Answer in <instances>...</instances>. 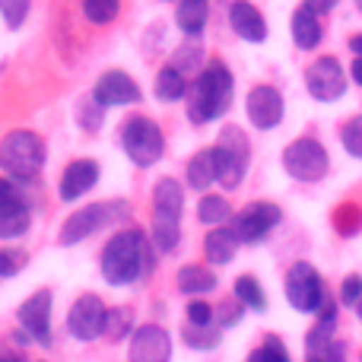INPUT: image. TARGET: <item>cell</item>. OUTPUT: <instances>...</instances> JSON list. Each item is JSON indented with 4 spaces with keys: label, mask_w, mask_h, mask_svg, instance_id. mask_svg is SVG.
Wrapping results in <instances>:
<instances>
[{
    "label": "cell",
    "mask_w": 362,
    "mask_h": 362,
    "mask_svg": "<svg viewBox=\"0 0 362 362\" xmlns=\"http://www.w3.org/2000/svg\"><path fill=\"white\" fill-rule=\"evenodd\" d=\"M150 238L144 229H121L118 235L108 238V245L102 248V280L108 286H131L137 283L144 274L153 270V257H150Z\"/></svg>",
    "instance_id": "6da1fadb"
},
{
    "label": "cell",
    "mask_w": 362,
    "mask_h": 362,
    "mask_svg": "<svg viewBox=\"0 0 362 362\" xmlns=\"http://www.w3.org/2000/svg\"><path fill=\"white\" fill-rule=\"evenodd\" d=\"M232 89H235L232 70L223 61L206 64L187 89V118H191V124L200 127L223 118L232 105Z\"/></svg>",
    "instance_id": "7a4b0ae2"
},
{
    "label": "cell",
    "mask_w": 362,
    "mask_h": 362,
    "mask_svg": "<svg viewBox=\"0 0 362 362\" xmlns=\"http://www.w3.org/2000/svg\"><path fill=\"white\" fill-rule=\"evenodd\" d=\"M45 165V140L35 131H10L0 140V169L10 178L32 181Z\"/></svg>",
    "instance_id": "3957f363"
},
{
    "label": "cell",
    "mask_w": 362,
    "mask_h": 362,
    "mask_svg": "<svg viewBox=\"0 0 362 362\" xmlns=\"http://www.w3.org/2000/svg\"><path fill=\"white\" fill-rule=\"evenodd\" d=\"M121 146H124V156L131 159L134 165L150 169V165H156L165 153L163 127H159L153 118L137 115V118H131L124 124V131H121Z\"/></svg>",
    "instance_id": "277c9868"
},
{
    "label": "cell",
    "mask_w": 362,
    "mask_h": 362,
    "mask_svg": "<svg viewBox=\"0 0 362 362\" xmlns=\"http://www.w3.org/2000/svg\"><path fill=\"white\" fill-rule=\"evenodd\" d=\"M213 156H216V181L226 187V191H235L242 185L245 172H248L251 163V150L248 140L238 127H223L219 131V144L213 146Z\"/></svg>",
    "instance_id": "5b68a950"
},
{
    "label": "cell",
    "mask_w": 362,
    "mask_h": 362,
    "mask_svg": "<svg viewBox=\"0 0 362 362\" xmlns=\"http://www.w3.org/2000/svg\"><path fill=\"white\" fill-rule=\"evenodd\" d=\"M124 213H127V206L121 204V200H112V204H89V206H83V210L70 213V216L64 219L57 242L76 245V242H83V238L95 235L99 229H105V226L118 223Z\"/></svg>",
    "instance_id": "8992f818"
},
{
    "label": "cell",
    "mask_w": 362,
    "mask_h": 362,
    "mask_svg": "<svg viewBox=\"0 0 362 362\" xmlns=\"http://www.w3.org/2000/svg\"><path fill=\"white\" fill-rule=\"evenodd\" d=\"M286 299L302 315H318L321 305L327 302L325 280H321V274L308 261H296L286 270Z\"/></svg>",
    "instance_id": "52a82bcc"
},
{
    "label": "cell",
    "mask_w": 362,
    "mask_h": 362,
    "mask_svg": "<svg viewBox=\"0 0 362 362\" xmlns=\"http://www.w3.org/2000/svg\"><path fill=\"white\" fill-rule=\"evenodd\" d=\"M327 150L315 137H299L283 150V169L296 181H321L327 175Z\"/></svg>",
    "instance_id": "ba28073f"
},
{
    "label": "cell",
    "mask_w": 362,
    "mask_h": 362,
    "mask_svg": "<svg viewBox=\"0 0 362 362\" xmlns=\"http://www.w3.org/2000/svg\"><path fill=\"white\" fill-rule=\"evenodd\" d=\"M108 305L95 293H83L67 312V334L80 344H89L95 337H105Z\"/></svg>",
    "instance_id": "9c48e42d"
},
{
    "label": "cell",
    "mask_w": 362,
    "mask_h": 362,
    "mask_svg": "<svg viewBox=\"0 0 362 362\" xmlns=\"http://www.w3.org/2000/svg\"><path fill=\"white\" fill-rule=\"evenodd\" d=\"M280 219H283V213L276 204H270V200H255V204H248L245 210H238L235 216H232V229L242 238V245H255V242H264V238L280 226Z\"/></svg>",
    "instance_id": "30bf717a"
},
{
    "label": "cell",
    "mask_w": 362,
    "mask_h": 362,
    "mask_svg": "<svg viewBox=\"0 0 362 362\" xmlns=\"http://www.w3.org/2000/svg\"><path fill=\"white\" fill-rule=\"evenodd\" d=\"M305 86L318 102H334L346 93V74L337 57L325 54L305 70Z\"/></svg>",
    "instance_id": "8fae6325"
},
{
    "label": "cell",
    "mask_w": 362,
    "mask_h": 362,
    "mask_svg": "<svg viewBox=\"0 0 362 362\" xmlns=\"http://www.w3.org/2000/svg\"><path fill=\"white\" fill-rule=\"evenodd\" d=\"M283 112H286L283 95H280V89L270 86V83H257L248 93V99H245V115H248V121L257 131H274L283 121Z\"/></svg>",
    "instance_id": "7c38bea8"
},
{
    "label": "cell",
    "mask_w": 362,
    "mask_h": 362,
    "mask_svg": "<svg viewBox=\"0 0 362 362\" xmlns=\"http://www.w3.org/2000/svg\"><path fill=\"white\" fill-rule=\"evenodd\" d=\"M140 86L131 74L124 70H108L93 89V102L102 108H118V105H137L140 102Z\"/></svg>",
    "instance_id": "4fadbf2b"
},
{
    "label": "cell",
    "mask_w": 362,
    "mask_h": 362,
    "mask_svg": "<svg viewBox=\"0 0 362 362\" xmlns=\"http://www.w3.org/2000/svg\"><path fill=\"white\" fill-rule=\"evenodd\" d=\"M16 318H19V327H23L35 344L51 346V293L48 289L32 293L29 299L19 305Z\"/></svg>",
    "instance_id": "5bb4252c"
},
{
    "label": "cell",
    "mask_w": 362,
    "mask_h": 362,
    "mask_svg": "<svg viewBox=\"0 0 362 362\" xmlns=\"http://www.w3.org/2000/svg\"><path fill=\"white\" fill-rule=\"evenodd\" d=\"M131 362H172V334L159 325H140L131 334Z\"/></svg>",
    "instance_id": "9a60e30c"
},
{
    "label": "cell",
    "mask_w": 362,
    "mask_h": 362,
    "mask_svg": "<svg viewBox=\"0 0 362 362\" xmlns=\"http://www.w3.org/2000/svg\"><path fill=\"white\" fill-rule=\"evenodd\" d=\"M99 163L95 159H74V163L64 169L61 175V187H57V194H61V200H80L83 194H89L95 185H99Z\"/></svg>",
    "instance_id": "2e32d148"
},
{
    "label": "cell",
    "mask_w": 362,
    "mask_h": 362,
    "mask_svg": "<svg viewBox=\"0 0 362 362\" xmlns=\"http://www.w3.org/2000/svg\"><path fill=\"white\" fill-rule=\"evenodd\" d=\"M229 25L245 42L257 45L267 38V19H264V13L257 10L255 4H248V0H235V4L229 6Z\"/></svg>",
    "instance_id": "e0dca14e"
},
{
    "label": "cell",
    "mask_w": 362,
    "mask_h": 362,
    "mask_svg": "<svg viewBox=\"0 0 362 362\" xmlns=\"http://www.w3.org/2000/svg\"><path fill=\"white\" fill-rule=\"evenodd\" d=\"M181 210H185V187L175 178H159L153 187V219L181 223Z\"/></svg>",
    "instance_id": "ac0fdd59"
},
{
    "label": "cell",
    "mask_w": 362,
    "mask_h": 362,
    "mask_svg": "<svg viewBox=\"0 0 362 362\" xmlns=\"http://www.w3.org/2000/svg\"><path fill=\"white\" fill-rule=\"evenodd\" d=\"M238 245H242V238L235 235L232 226H216V229H210L204 238V255L210 264H219V267H223V264H229L232 257H235Z\"/></svg>",
    "instance_id": "d6986e66"
},
{
    "label": "cell",
    "mask_w": 362,
    "mask_h": 362,
    "mask_svg": "<svg viewBox=\"0 0 362 362\" xmlns=\"http://www.w3.org/2000/svg\"><path fill=\"white\" fill-rule=\"evenodd\" d=\"M213 289H216V274L204 264H185L178 270V293H185L187 299H204Z\"/></svg>",
    "instance_id": "ffe728a7"
},
{
    "label": "cell",
    "mask_w": 362,
    "mask_h": 362,
    "mask_svg": "<svg viewBox=\"0 0 362 362\" xmlns=\"http://www.w3.org/2000/svg\"><path fill=\"white\" fill-rule=\"evenodd\" d=\"M206 19H210V0H178L175 25L185 35L197 38L206 29Z\"/></svg>",
    "instance_id": "44dd1931"
},
{
    "label": "cell",
    "mask_w": 362,
    "mask_h": 362,
    "mask_svg": "<svg viewBox=\"0 0 362 362\" xmlns=\"http://www.w3.org/2000/svg\"><path fill=\"white\" fill-rule=\"evenodd\" d=\"M289 29H293V42L299 45L302 51L318 48L321 35H325V29H321L318 16H315L312 10H305V6H299V10L293 13V23H289Z\"/></svg>",
    "instance_id": "7402d4cb"
},
{
    "label": "cell",
    "mask_w": 362,
    "mask_h": 362,
    "mask_svg": "<svg viewBox=\"0 0 362 362\" xmlns=\"http://www.w3.org/2000/svg\"><path fill=\"white\" fill-rule=\"evenodd\" d=\"M187 89H191L187 76L181 74L175 64H165V67L156 74V86H153V93H156L159 102H181V99H187Z\"/></svg>",
    "instance_id": "603a6c76"
},
{
    "label": "cell",
    "mask_w": 362,
    "mask_h": 362,
    "mask_svg": "<svg viewBox=\"0 0 362 362\" xmlns=\"http://www.w3.org/2000/svg\"><path fill=\"white\" fill-rule=\"evenodd\" d=\"M32 213L23 200H13V204L0 206V238H19L29 232Z\"/></svg>",
    "instance_id": "cb8c5ba5"
},
{
    "label": "cell",
    "mask_w": 362,
    "mask_h": 362,
    "mask_svg": "<svg viewBox=\"0 0 362 362\" xmlns=\"http://www.w3.org/2000/svg\"><path fill=\"white\" fill-rule=\"evenodd\" d=\"M216 181V156L213 150H200L197 156L187 159V185L194 191H206Z\"/></svg>",
    "instance_id": "d4e9b609"
},
{
    "label": "cell",
    "mask_w": 362,
    "mask_h": 362,
    "mask_svg": "<svg viewBox=\"0 0 362 362\" xmlns=\"http://www.w3.org/2000/svg\"><path fill=\"white\" fill-rule=\"evenodd\" d=\"M232 296H235L248 312H267V293H264V286H261L257 276L242 274L235 280V286H232Z\"/></svg>",
    "instance_id": "484cf974"
},
{
    "label": "cell",
    "mask_w": 362,
    "mask_h": 362,
    "mask_svg": "<svg viewBox=\"0 0 362 362\" xmlns=\"http://www.w3.org/2000/svg\"><path fill=\"white\" fill-rule=\"evenodd\" d=\"M197 219L204 226H226L232 219V206H229V200L223 197V194H206L204 200H200V206H197Z\"/></svg>",
    "instance_id": "4316f807"
},
{
    "label": "cell",
    "mask_w": 362,
    "mask_h": 362,
    "mask_svg": "<svg viewBox=\"0 0 362 362\" xmlns=\"http://www.w3.org/2000/svg\"><path fill=\"white\" fill-rule=\"evenodd\" d=\"M181 337H185V344L191 346V350H216L219 337H223V327L219 325H185Z\"/></svg>",
    "instance_id": "83f0119b"
},
{
    "label": "cell",
    "mask_w": 362,
    "mask_h": 362,
    "mask_svg": "<svg viewBox=\"0 0 362 362\" xmlns=\"http://www.w3.org/2000/svg\"><path fill=\"white\" fill-rule=\"evenodd\" d=\"M150 242L159 255H169L181 242V223H165V219H153L150 226Z\"/></svg>",
    "instance_id": "f1b7e54d"
},
{
    "label": "cell",
    "mask_w": 362,
    "mask_h": 362,
    "mask_svg": "<svg viewBox=\"0 0 362 362\" xmlns=\"http://www.w3.org/2000/svg\"><path fill=\"white\" fill-rule=\"evenodd\" d=\"M121 13V0H83V16L93 25H108L115 23Z\"/></svg>",
    "instance_id": "f546056e"
},
{
    "label": "cell",
    "mask_w": 362,
    "mask_h": 362,
    "mask_svg": "<svg viewBox=\"0 0 362 362\" xmlns=\"http://www.w3.org/2000/svg\"><path fill=\"white\" fill-rule=\"evenodd\" d=\"M134 312L131 308H108V325H105V337L108 340H124L127 334H134Z\"/></svg>",
    "instance_id": "4dcf8cb0"
},
{
    "label": "cell",
    "mask_w": 362,
    "mask_h": 362,
    "mask_svg": "<svg viewBox=\"0 0 362 362\" xmlns=\"http://www.w3.org/2000/svg\"><path fill=\"white\" fill-rule=\"evenodd\" d=\"M245 362H289V350H286V344H283L280 337L267 334V337H264V344L257 346V350H251Z\"/></svg>",
    "instance_id": "1f68e13d"
},
{
    "label": "cell",
    "mask_w": 362,
    "mask_h": 362,
    "mask_svg": "<svg viewBox=\"0 0 362 362\" xmlns=\"http://www.w3.org/2000/svg\"><path fill=\"white\" fill-rule=\"evenodd\" d=\"M32 0H0V16H4L6 29H19L29 16Z\"/></svg>",
    "instance_id": "d6a6232c"
},
{
    "label": "cell",
    "mask_w": 362,
    "mask_h": 362,
    "mask_svg": "<svg viewBox=\"0 0 362 362\" xmlns=\"http://www.w3.org/2000/svg\"><path fill=\"white\" fill-rule=\"evenodd\" d=\"M340 140H344V150L350 153V156L362 159V115L346 121L344 131H340Z\"/></svg>",
    "instance_id": "836d02e7"
},
{
    "label": "cell",
    "mask_w": 362,
    "mask_h": 362,
    "mask_svg": "<svg viewBox=\"0 0 362 362\" xmlns=\"http://www.w3.org/2000/svg\"><path fill=\"white\" fill-rule=\"evenodd\" d=\"M200 57H204V51H200V45H181V48H178V54H175V61H172V64H175V67L181 70V74H194V70H197L200 67ZM197 74H200V70H197Z\"/></svg>",
    "instance_id": "e575fe53"
},
{
    "label": "cell",
    "mask_w": 362,
    "mask_h": 362,
    "mask_svg": "<svg viewBox=\"0 0 362 362\" xmlns=\"http://www.w3.org/2000/svg\"><path fill=\"white\" fill-rule=\"evenodd\" d=\"M23 267H25V255H23V251H16V248H0V276H4V280L16 276Z\"/></svg>",
    "instance_id": "d590c367"
},
{
    "label": "cell",
    "mask_w": 362,
    "mask_h": 362,
    "mask_svg": "<svg viewBox=\"0 0 362 362\" xmlns=\"http://www.w3.org/2000/svg\"><path fill=\"white\" fill-rule=\"evenodd\" d=\"M242 315H245V305L235 299V296H232V299H226L223 305H219V318H216V325L223 327V331H226V327H235L238 321H242Z\"/></svg>",
    "instance_id": "8d00e7d4"
},
{
    "label": "cell",
    "mask_w": 362,
    "mask_h": 362,
    "mask_svg": "<svg viewBox=\"0 0 362 362\" xmlns=\"http://www.w3.org/2000/svg\"><path fill=\"white\" fill-rule=\"evenodd\" d=\"M213 305L204 299H191L187 302V325H213Z\"/></svg>",
    "instance_id": "74e56055"
},
{
    "label": "cell",
    "mask_w": 362,
    "mask_h": 362,
    "mask_svg": "<svg viewBox=\"0 0 362 362\" xmlns=\"http://www.w3.org/2000/svg\"><path fill=\"white\" fill-rule=\"evenodd\" d=\"M359 299H362V276L350 274L340 283V302H344V305H359Z\"/></svg>",
    "instance_id": "f35d334b"
},
{
    "label": "cell",
    "mask_w": 362,
    "mask_h": 362,
    "mask_svg": "<svg viewBox=\"0 0 362 362\" xmlns=\"http://www.w3.org/2000/svg\"><path fill=\"white\" fill-rule=\"evenodd\" d=\"M337 226L344 235H350V232H356L359 226V216H356V206H344V210L337 213Z\"/></svg>",
    "instance_id": "ab89813d"
},
{
    "label": "cell",
    "mask_w": 362,
    "mask_h": 362,
    "mask_svg": "<svg viewBox=\"0 0 362 362\" xmlns=\"http://www.w3.org/2000/svg\"><path fill=\"white\" fill-rule=\"evenodd\" d=\"M302 6L312 10L315 16H325V13H331L334 6H337V0H302Z\"/></svg>",
    "instance_id": "60d3db41"
},
{
    "label": "cell",
    "mask_w": 362,
    "mask_h": 362,
    "mask_svg": "<svg viewBox=\"0 0 362 362\" xmlns=\"http://www.w3.org/2000/svg\"><path fill=\"white\" fill-rule=\"evenodd\" d=\"M13 200H19V194H16V185H13L10 178H0V206L13 204Z\"/></svg>",
    "instance_id": "b9f144b4"
},
{
    "label": "cell",
    "mask_w": 362,
    "mask_h": 362,
    "mask_svg": "<svg viewBox=\"0 0 362 362\" xmlns=\"http://www.w3.org/2000/svg\"><path fill=\"white\" fill-rule=\"evenodd\" d=\"M350 74H353V80H356L359 86H362V57H356V61H353V70H350Z\"/></svg>",
    "instance_id": "7bdbcfd3"
},
{
    "label": "cell",
    "mask_w": 362,
    "mask_h": 362,
    "mask_svg": "<svg viewBox=\"0 0 362 362\" xmlns=\"http://www.w3.org/2000/svg\"><path fill=\"white\" fill-rule=\"evenodd\" d=\"M350 48H353V51H356V54L362 57V35H353V38H350Z\"/></svg>",
    "instance_id": "ee69618b"
},
{
    "label": "cell",
    "mask_w": 362,
    "mask_h": 362,
    "mask_svg": "<svg viewBox=\"0 0 362 362\" xmlns=\"http://www.w3.org/2000/svg\"><path fill=\"white\" fill-rule=\"evenodd\" d=\"M0 362H25V359L16 356V353H6V356H0Z\"/></svg>",
    "instance_id": "f6af8a7d"
},
{
    "label": "cell",
    "mask_w": 362,
    "mask_h": 362,
    "mask_svg": "<svg viewBox=\"0 0 362 362\" xmlns=\"http://www.w3.org/2000/svg\"><path fill=\"white\" fill-rule=\"evenodd\" d=\"M356 315H359V321H362V299H359V305H356Z\"/></svg>",
    "instance_id": "bcb514c9"
},
{
    "label": "cell",
    "mask_w": 362,
    "mask_h": 362,
    "mask_svg": "<svg viewBox=\"0 0 362 362\" xmlns=\"http://www.w3.org/2000/svg\"><path fill=\"white\" fill-rule=\"evenodd\" d=\"M356 6H359V13H362V0H356Z\"/></svg>",
    "instance_id": "7dc6e473"
},
{
    "label": "cell",
    "mask_w": 362,
    "mask_h": 362,
    "mask_svg": "<svg viewBox=\"0 0 362 362\" xmlns=\"http://www.w3.org/2000/svg\"><path fill=\"white\" fill-rule=\"evenodd\" d=\"M305 362H312V359H305Z\"/></svg>",
    "instance_id": "c3c4849f"
}]
</instances>
